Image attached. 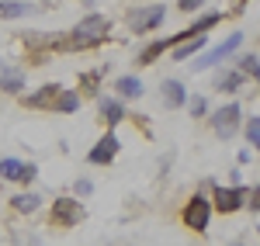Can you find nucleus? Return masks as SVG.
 <instances>
[{"mask_svg":"<svg viewBox=\"0 0 260 246\" xmlns=\"http://www.w3.org/2000/svg\"><path fill=\"white\" fill-rule=\"evenodd\" d=\"M257 229H260V226H257Z\"/></svg>","mask_w":260,"mask_h":246,"instance_id":"obj_27","label":"nucleus"},{"mask_svg":"<svg viewBox=\"0 0 260 246\" xmlns=\"http://www.w3.org/2000/svg\"><path fill=\"white\" fill-rule=\"evenodd\" d=\"M31 7L21 4V0H11V4H0V18H24Z\"/></svg>","mask_w":260,"mask_h":246,"instance_id":"obj_16","label":"nucleus"},{"mask_svg":"<svg viewBox=\"0 0 260 246\" xmlns=\"http://www.w3.org/2000/svg\"><path fill=\"white\" fill-rule=\"evenodd\" d=\"M108 28H111V21L101 18V14H90V18H83L77 28H73V35H77V45H94L108 35Z\"/></svg>","mask_w":260,"mask_h":246,"instance_id":"obj_2","label":"nucleus"},{"mask_svg":"<svg viewBox=\"0 0 260 246\" xmlns=\"http://www.w3.org/2000/svg\"><path fill=\"white\" fill-rule=\"evenodd\" d=\"M163 104H167V108H180V104H184V87H180L177 80L163 83Z\"/></svg>","mask_w":260,"mask_h":246,"instance_id":"obj_12","label":"nucleus"},{"mask_svg":"<svg viewBox=\"0 0 260 246\" xmlns=\"http://www.w3.org/2000/svg\"><path fill=\"white\" fill-rule=\"evenodd\" d=\"M101 118H104L108 125H118L121 118H125V111H121L118 101H101Z\"/></svg>","mask_w":260,"mask_h":246,"instance_id":"obj_14","label":"nucleus"},{"mask_svg":"<svg viewBox=\"0 0 260 246\" xmlns=\"http://www.w3.org/2000/svg\"><path fill=\"white\" fill-rule=\"evenodd\" d=\"M167 45H170L167 39H163V42H153V45H146V49L139 52V62H153L160 52H167Z\"/></svg>","mask_w":260,"mask_h":246,"instance_id":"obj_17","label":"nucleus"},{"mask_svg":"<svg viewBox=\"0 0 260 246\" xmlns=\"http://www.w3.org/2000/svg\"><path fill=\"white\" fill-rule=\"evenodd\" d=\"M208 219H212V205H208L201 194H194V198L184 205V226L194 229V232H205V229H208Z\"/></svg>","mask_w":260,"mask_h":246,"instance_id":"obj_3","label":"nucleus"},{"mask_svg":"<svg viewBox=\"0 0 260 246\" xmlns=\"http://www.w3.org/2000/svg\"><path fill=\"white\" fill-rule=\"evenodd\" d=\"M236 125H240V104H225V108L215 111V118H212V128L219 132L222 139H229L236 132Z\"/></svg>","mask_w":260,"mask_h":246,"instance_id":"obj_5","label":"nucleus"},{"mask_svg":"<svg viewBox=\"0 0 260 246\" xmlns=\"http://www.w3.org/2000/svg\"><path fill=\"white\" fill-rule=\"evenodd\" d=\"M240 42H243V35L236 31V35H229V39L222 42V45H215L212 52H205V56H201L198 62H191V66H194V69H208L212 62H219V59H225L229 52H236V49H240Z\"/></svg>","mask_w":260,"mask_h":246,"instance_id":"obj_6","label":"nucleus"},{"mask_svg":"<svg viewBox=\"0 0 260 246\" xmlns=\"http://www.w3.org/2000/svg\"><path fill=\"white\" fill-rule=\"evenodd\" d=\"M191 111H194V115H201V111H205V101H201V97H194V101H191Z\"/></svg>","mask_w":260,"mask_h":246,"instance_id":"obj_26","label":"nucleus"},{"mask_svg":"<svg viewBox=\"0 0 260 246\" xmlns=\"http://www.w3.org/2000/svg\"><path fill=\"white\" fill-rule=\"evenodd\" d=\"M250 208L260 212V187H253V194H250Z\"/></svg>","mask_w":260,"mask_h":246,"instance_id":"obj_25","label":"nucleus"},{"mask_svg":"<svg viewBox=\"0 0 260 246\" xmlns=\"http://www.w3.org/2000/svg\"><path fill=\"white\" fill-rule=\"evenodd\" d=\"M83 201H73V198H59L56 205H52V222L59 229H73L83 222Z\"/></svg>","mask_w":260,"mask_h":246,"instance_id":"obj_1","label":"nucleus"},{"mask_svg":"<svg viewBox=\"0 0 260 246\" xmlns=\"http://www.w3.org/2000/svg\"><path fill=\"white\" fill-rule=\"evenodd\" d=\"M160 21H163V7H160V4H153V7H139V11H132V14H128V28L142 35V31H149V28H156Z\"/></svg>","mask_w":260,"mask_h":246,"instance_id":"obj_4","label":"nucleus"},{"mask_svg":"<svg viewBox=\"0 0 260 246\" xmlns=\"http://www.w3.org/2000/svg\"><path fill=\"white\" fill-rule=\"evenodd\" d=\"M39 170L31 163H21V160H0V177L4 181H31Z\"/></svg>","mask_w":260,"mask_h":246,"instance_id":"obj_7","label":"nucleus"},{"mask_svg":"<svg viewBox=\"0 0 260 246\" xmlns=\"http://www.w3.org/2000/svg\"><path fill=\"white\" fill-rule=\"evenodd\" d=\"M115 153H118V139H115V135H104V139L90 149V163H111Z\"/></svg>","mask_w":260,"mask_h":246,"instance_id":"obj_9","label":"nucleus"},{"mask_svg":"<svg viewBox=\"0 0 260 246\" xmlns=\"http://www.w3.org/2000/svg\"><path fill=\"white\" fill-rule=\"evenodd\" d=\"M115 87H118L125 97H139V94H142V80H139V77H121Z\"/></svg>","mask_w":260,"mask_h":246,"instance_id":"obj_15","label":"nucleus"},{"mask_svg":"<svg viewBox=\"0 0 260 246\" xmlns=\"http://www.w3.org/2000/svg\"><path fill=\"white\" fill-rule=\"evenodd\" d=\"M198 49H205V35H191V39L184 42V45H180V49H174V59H177V62L191 59V56H194V52H198Z\"/></svg>","mask_w":260,"mask_h":246,"instance_id":"obj_11","label":"nucleus"},{"mask_svg":"<svg viewBox=\"0 0 260 246\" xmlns=\"http://www.w3.org/2000/svg\"><path fill=\"white\" fill-rule=\"evenodd\" d=\"M240 83H243V73H229V77H222V80H219V87H222V90H236Z\"/></svg>","mask_w":260,"mask_h":246,"instance_id":"obj_23","label":"nucleus"},{"mask_svg":"<svg viewBox=\"0 0 260 246\" xmlns=\"http://www.w3.org/2000/svg\"><path fill=\"white\" fill-rule=\"evenodd\" d=\"M215 21H219V14H205V18H201L194 28H187V35H201V31H208V28H212Z\"/></svg>","mask_w":260,"mask_h":246,"instance_id":"obj_21","label":"nucleus"},{"mask_svg":"<svg viewBox=\"0 0 260 246\" xmlns=\"http://www.w3.org/2000/svg\"><path fill=\"white\" fill-rule=\"evenodd\" d=\"M21 87H24V77H21L18 69H4V73H0V90H7V94H18Z\"/></svg>","mask_w":260,"mask_h":246,"instance_id":"obj_13","label":"nucleus"},{"mask_svg":"<svg viewBox=\"0 0 260 246\" xmlns=\"http://www.w3.org/2000/svg\"><path fill=\"white\" fill-rule=\"evenodd\" d=\"M77 104H80V97H77L73 90H66V94L56 97V111H66V115H70V111H77Z\"/></svg>","mask_w":260,"mask_h":246,"instance_id":"obj_18","label":"nucleus"},{"mask_svg":"<svg viewBox=\"0 0 260 246\" xmlns=\"http://www.w3.org/2000/svg\"><path fill=\"white\" fill-rule=\"evenodd\" d=\"M240 205H243L240 187H215V208L219 212H236Z\"/></svg>","mask_w":260,"mask_h":246,"instance_id":"obj_8","label":"nucleus"},{"mask_svg":"<svg viewBox=\"0 0 260 246\" xmlns=\"http://www.w3.org/2000/svg\"><path fill=\"white\" fill-rule=\"evenodd\" d=\"M246 139H250V146L260 149V118H250L246 122Z\"/></svg>","mask_w":260,"mask_h":246,"instance_id":"obj_20","label":"nucleus"},{"mask_svg":"<svg viewBox=\"0 0 260 246\" xmlns=\"http://www.w3.org/2000/svg\"><path fill=\"white\" fill-rule=\"evenodd\" d=\"M39 194H18V198H14V208H18V212H35V208H39Z\"/></svg>","mask_w":260,"mask_h":246,"instance_id":"obj_19","label":"nucleus"},{"mask_svg":"<svg viewBox=\"0 0 260 246\" xmlns=\"http://www.w3.org/2000/svg\"><path fill=\"white\" fill-rule=\"evenodd\" d=\"M205 0H180V11H198Z\"/></svg>","mask_w":260,"mask_h":246,"instance_id":"obj_24","label":"nucleus"},{"mask_svg":"<svg viewBox=\"0 0 260 246\" xmlns=\"http://www.w3.org/2000/svg\"><path fill=\"white\" fill-rule=\"evenodd\" d=\"M240 69H243V73H250V77H260V59L246 56V59H240Z\"/></svg>","mask_w":260,"mask_h":246,"instance_id":"obj_22","label":"nucleus"},{"mask_svg":"<svg viewBox=\"0 0 260 246\" xmlns=\"http://www.w3.org/2000/svg\"><path fill=\"white\" fill-rule=\"evenodd\" d=\"M56 97H59V87H42L39 94H31V97H24L28 101V108H56Z\"/></svg>","mask_w":260,"mask_h":246,"instance_id":"obj_10","label":"nucleus"}]
</instances>
